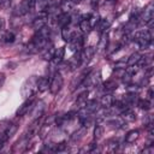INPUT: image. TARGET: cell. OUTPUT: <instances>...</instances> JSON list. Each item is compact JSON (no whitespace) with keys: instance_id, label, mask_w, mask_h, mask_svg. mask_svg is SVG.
<instances>
[{"instance_id":"6","label":"cell","mask_w":154,"mask_h":154,"mask_svg":"<svg viewBox=\"0 0 154 154\" xmlns=\"http://www.w3.org/2000/svg\"><path fill=\"white\" fill-rule=\"evenodd\" d=\"M154 18V10H153V4L150 2L143 12H141V22H143L147 25H150Z\"/></svg>"},{"instance_id":"24","label":"cell","mask_w":154,"mask_h":154,"mask_svg":"<svg viewBox=\"0 0 154 154\" xmlns=\"http://www.w3.org/2000/svg\"><path fill=\"white\" fill-rule=\"evenodd\" d=\"M14 38H16V36L12 31H5L4 35L1 36V41L5 43H12L14 41Z\"/></svg>"},{"instance_id":"37","label":"cell","mask_w":154,"mask_h":154,"mask_svg":"<svg viewBox=\"0 0 154 154\" xmlns=\"http://www.w3.org/2000/svg\"><path fill=\"white\" fill-rule=\"evenodd\" d=\"M7 141V138L5 137V135L4 134H0V142H6Z\"/></svg>"},{"instance_id":"29","label":"cell","mask_w":154,"mask_h":154,"mask_svg":"<svg viewBox=\"0 0 154 154\" xmlns=\"http://www.w3.org/2000/svg\"><path fill=\"white\" fill-rule=\"evenodd\" d=\"M87 96H88V90H85V91L81 93V94L77 96L76 103H77V105H81V107H82V106L85 103V101H87Z\"/></svg>"},{"instance_id":"12","label":"cell","mask_w":154,"mask_h":154,"mask_svg":"<svg viewBox=\"0 0 154 154\" xmlns=\"http://www.w3.org/2000/svg\"><path fill=\"white\" fill-rule=\"evenodd\" d=\"M32 118H41V116L43 114V111H45V102H42V101H38L35 106L32 105Z\"/></svg>"},{"instance_id":"14","label":"cell","mask_w":154,"mask_h":154,"mask_svg":"<svg viewBox=\"0 0 154 154\" xmlns=\"http://www.w3.org/2000/svg\"><path fill=\"white\" fill-rule=\"evenodd\" d=\"M122 119L125 122H132L136 119V114L131 108L125 107L124 109H122Z\"/></svg>"},{"instance_id":"34","label":"cell","mask_w":154,"mask_h":154,"mask_svg":"<svg viewBox=\"0 0 154 154\" xmlns=\"http://www.w3.org/2000/svg\"><path fill=\"white\" fill-rule=\"evenodd\" d=\"M13 0H0V8L1 10H8L12 5Z\"/></svg>"},{"instance_id":"20","label":"cell","mask_w":154,"mask_h":154,"mask_svg":"<svg viewBox=\"0 0 154 154\" xmlns=\"http://www.w3.org/2000/svg\"><path fill=\"white\" fill-rule=\"evenodd\" d=\"M140 136V131L138 130H131L125 135V142L126 143H134Z\"/></svg>"},{"instance_id":"28","label":"cell","mask_w":154,"mask_h":154,"mask_svg":"<svg viewBox=\"0 0 154 154\" xmlns=\"http://www.w3.org/2000/svg\"><path fill=\"white\" fill-rule=\"evenodd\" d=\"M72 7H73V4H72L70 0H65V1L61 4V6H60V8H61V11H63L64 13H69V11H71Z\"/></svg>"},{"instance_id":"13","label":"cell","mask_w":154,"mask_h":154,"mask_svg":"<svg viewBox=\"0 0 154 154\" xmlns=\"http://www.w3.org/2000/svg\"><path fill=\"white\" fill-rule=\"evenodd\" d=\"M113 102H114V99H113V96L111 95V94H105L102 97H101V100H100V105H101V107L102 108H109V107H112L113 106Z\"/></svg>"},{"instance_id":"39","label":"cell","mask_w":154,"mask_h":154,"mask_svg":"<svg viewBox=\"0 0 154 154\" xmlns=\"http://www.w3.org/2000/svg\"><path fill=\"white\" fill-rule=\"evenodd\" d=\"M4 28V19L2 18H0V30Z\"/></svg>"},{"instance_id":"9","label":"cell","mask_w":154,"mask_h":154,"mask_svg":"<svg viewBox=\"0 0 154 154\" xmlns=\"http://www.w3.org/2000/svg\"><path fill=\"white\" fill-rule=\"evenodd\" d=\"M47 22H48V16L46 12H42L40 13L34 20H32V28L35 30H38L41 28H43L45 25H47Z\"/></svg>"},{"instance_id":"27","label":"cell","mask_w":154,"mask_h":154,"mask_svg":"<svg viewBox=\"0 0 154 154\" xmlns=\"http://www.w3.org/2000/svg\"><path fill=\"white\" fill-rule=\"evenodd\" d=\"M54 51H55L54 47H52V46L47 47L46 51H45V53H43V59L45 60H52V58L54 55Z\"/></svg>"},{"instance_id":"18","label":"cell","mask_w":154,"mask_h":154,"mask_svg":"<svg viewBox=\"0 0 154 154\" xmlns=\"http://www.w3.org/2000/svg\"><path fill=\"white\" fill-rule=\"evenodd\" d=\"M52 129V120H47L45 124H42L41 125V128H40V130H38V135H40V137L41 138H45L47 135H48V132H49V130Z\"/></svg>"},{"instance_id":"22","label":"cell","mask_w":154,"mask_h":154,"mask_svg":"<svg viewBox=\"0 0 154 154\" xmlns=\"http://www.w3.org/2000/svg\"><path fill=\"white\" fill-rule=\"evenodd\" d=\"M17 130H18V126H17V124H10L6 129H5V132H4V135H5V137L8 140V138H11L16 132H17Z\"/></svg>"},{"instance_id":"36","label":"cell","mask_w":154,"mask_h":154,"mask_svg":"<svg viewBox=\"0 0 154 154\" xmlns=\"http://www.w3.org/2000/svg\"><path fill=\"white\" fill-rule=\"evenodd\" d=\"M4 82H5V75L1 73V75H0V87L4 84Z\"/></svg>"},{"instance_id":"5","label":"cell","mask_w":154,"mask_h":154,"mask_svg":"<svg viewBox=\"0 0 154 154\" xmlns=\"http://www.w3.org/2000/svg\"><path fill=\"white\" fill-rule=\"evenodd\" d=\"M101 79V72L100 71H94L93 73H88L87 77L83 81V84L87 87H96L100 83Z\"/></svg>"},{"instance_id":"38","label":"cell","mask_w":154,"mask_h":154,"mask_svg":"<svg viewBox=\"0 0 154 154\" xmlns=\"http://www.w3.org/2000/svg\"><path fill=\"white\" fill-rule=\"evenodd\" d=\"M97 2H99V0H91V6L95 8L97 6Z\"/></svg>"},{"instance_id":"16","label":"cell","mask_w":154,"mask_h":154,"mask_svg":"<svg viewBox=\"0 0 154 154\" xmlns=\"http://www.w3.org/2000/svg\"><path fill=\"white\" fill-rule=\"evenodd\" d=\"M64 55H65V48L64 47H60V48H58V49L54 51V55L52 58V61L54 64H60L63 61Z\"/></svg>"},{"instance_id":"21","label":"cell","mask_w":154,"mask_h":154,"mask_svg":"<svg viewBox=\"0 0 154 154\" xmlns=\"http://www.w3.org/2000/svg\"><path fill=\"white\" fill-rule=\"evenodd\" d=\"M141 57H142V55H141L138 52L132 53V54L128 58V61H126L128 66H131V65H138V61L141 60Z\"/></svg>"},{"instance_id":"4","label":"cell","mask_w":154,"mask_h":154,"mask_svg":"<svg viewBox=\"0 0 154 154\" xmlns=\"http://www.w3.org/2000/svg\"><path fill=\"white\" fill-rule=\"evenodd\" d=\"M36 6V0H23L13 11L14 16H23L26 14L30 10H32Z\"/></svg>"},{"instance_id":"25","label":"cell","mask_w":154,"mask_h":154,"mask_svg":"<svg viewBox=\"0 0 154 154\" xmlns=\"http://www.w3.org/2000/svg\"><path fill=\"white\" fill-rule=\"evenodd\" d=\"M137 106H138L141 109L148 111V109H150L152 103H150V101H149L148 99H140V100L137 101Z\"/></svg>"},{"instance_id":"8","label":"cell","mask_w":154,"mask_h":154,"mask_svg":"<svg viewBox=\"0 0 154 154\" xmlns=\"http://www.w3.org/2000/svg\"><path fill=\"white\" fill-rule=\"evenodd\" d=\"M32 105H34V97L30 96V97H28V99L22 103V106H19V108L17 109V113H16L17 117H23V116H25V114L31 109Z\"/></svg>"},{"instance_id":"10","label":"cell","mask_w":154,"mask_h":154,"mask_svg":"<svg viewBox=\"0 0 154 154\" xmlns=\"http://www.w3.org/2000/svg\"><path fill=\"white\" fill-rule=\"evenodd\" d=\"M94 53H95V49H94L93 47H87V48L79 51V55H81V61H82V64L88 63V61L93 58Z\"/></svg>"},{"instance_id":"1","label":"cell","mask_w":154,"mask_h":154,"mask_svg":"<svg viewBox=\"0 0 154 154\" xmlns=\"http://www.w3.org/2000/svg\"><path fill=\"white\" fill-rule=\"evenodd\" d=\"M36 90H37V77L31 76L23 83V85L20 88V94L23 97L28 99V97L32 96Z\"/></svg>"},{"instance_id":"2","label":"cell","mask_w":154,"mask_h":154,"mask_svg":"<svg viewBox=\"0 0 154 154\" xmlns=\"http://www.w3.org/2000/svg\"><path fill=\"white\" fill-rule=\"evenodd\" d=\"M132 40L143 49V48H147L150 45V42H152V34L147 29L140 30V31L135 32V35L132 36Z\"/></svg>"},{"instance_id":"23","label":"cell","mask_w":154,"mask_h":154,"mask_svg":"<svg viewBox=\"0 0 154 154\" xmlns=\"http://www.w3.org/2000/svg\"><path fill=\"white\" fill-rule=\"evenodd\" d=\"M73 34H75V31H71L70 28H69V25L61 28V35H63V38H64L65 41L69 42V41L71 40V37L73 36Z\"/></svg>"},{"instance_id":"11","label":"cell","mask_w":154,"mask_h":154,"mask_svg":"<svg viewBox=\"0 0 154 154\" xmlns=\"http://www.w3.org/2000/svg\"><path fill=\"white\" fill-rule=\"evenodd\" d=\"M71 23V16H70V13H64V12H61L59 16H57V24L59 25V26H66V25H69Z\"/></svg>"},{"instance_id":"15","label":"cell","mask_w":154,"mask_h":154,"mask_svg":"<svg viewBox=\"0 0 154 154\" xmlns=\"http://www.w3.org/2000/svg\"><path fill=\"white\" fill-rule=\"evenodd\" d=\"M89 18H90V16H88V17H85V18L79 20V29L83 32H89L91 30V28H93V24H91Z\"/></svg>"},{"instance_id":"30","label":"cell","mask_w":154,"mask_h":154,"mask_svg":"<svg viewBox=\"0 0 154 154\" xmlns=\"http://www.w3.org/2000/svg\"><path fill=\"white\" fill-rule=\"evenodd\" d=\"M107 43H108V36H107V35H102V37H101V40H100V43H99V46H97L99 51H100V52H101V51H105L106 47H107Z\"/></svg>"},{"instance_id":"32","label":"cell","mask_w":154,"mask_h":154,"mask_svg":"<svg viewBox=\"0 0 154 154\" xmlns=\"http://www.w3.org/2000/svg\"><path fill=\"white\" fill-rule=\"evenodd\" d=\"M102 134H103V128L101 125H96L95 129H94V138L100 140L102 137Z\"/></svg>"},{"instance_id":"7","label":"cell","mask_w":154,"mask_h":154,"mask_svg":"<svg viewBox=\"0 0 154 154\" xmlns=\"http://www.w3.org/2000/svg\"><path fill=\"white\" fill-rule=\"evenodd\" d=\"M83 42H84L83 36H81V35H78L77 32H75L73 36L71 37V40L69 41L70 49H71V51H79V49L83 47Z\"/></svg>"},{"instance_id":"33","label":"cell","mask_w":154,"mask_h":154,"mask_svg":"<svg viewBox=\"0 0 154 154\" xmlns=\"http://www.w3.org/2000/svg\"><path fill=\"white\" fill-rule=\"evenodd\" d=\"M103 88L106 89V90H108V91H112V90H114V89H117V83L114 82V81H107V82H105L103 83Z\"/></svg>"},{"instance_id":"19","label":"cell","mask_w":154,"mask_h":154,"mask_svg":"<svg viewBox=\"0 0 154 154\" xmlns=\"http://www.w3.org/2000/svg\"><path fill=\"white\" fill-rule=\"evenodd\" d=\"M109 20H107V19H99L97 20V23L94 25L95 26V29L97 30V31H100V32H102V31H105L106 29H108L109 28Z\"/></svg>"},{"instance_id":"31","label":"cell","mask_w":154,"mask_h":154,"mask_svg":"<svg viewBox=\"0 0 154 154\" xmlns=\"http://www.w3.org/2000/svg\"><path fill=\"white\" fill-rule=\"evenodd\" d=\"M85 131H87V128L85 126H83V128H81L78 131H76L75 134H73V136L71 137L72 138V141H78L79 138H82L83 137V135L85 134Z\"/></svg>"},{"instance_id":"35","label":"cell","mask_w":154,"mask_h":154,"mask_svg":"<svg viewBox=\"0 0 154 154\" xmlns=\"http://www.w3.org/2000/svg\"><path fill=\"white\" fill-rule=\"evenodd\" d=\"M153 150H154V148H153V146H150V148L144 149V150H143V153H153Z\"/></svg>"},{"instance_id":"40","label":"cell","mask_w":154,"mask_h":154,"mask_svg":"<svg viewBox=\"0 0 154 154\" xmlns=\"http://www.w3.org/2000/svg\"><path fill=\"white\" fill-rule=\"evenodd\" d=\"M106 1H108V2H113L114 0H106Z\"/></svg>"},{"instance_id":"26","label":"cell","mask_w":154,"mask_h":154,"mask_svg":"<svg viewBox=\"0 0 154 154\" xmlns=\"http://www.w3.org/2000/svg\"><path fill=\"white\" fill-rule=\"evenodd\" d=\"M118 140H109L108 142H107V144H106V150L107 152H114L117 148H118Z\"/></svg>"},{"instance_id":"3","label":"cell","mask_w":154,"mask_h":154,"mask_svg":"<svg viewBox=\"0 0 154 154\" xmlns=\"http://www.w3.org/2000/svg\"><path fill=\"white\" fill-rule=\"evenodd\" d=\"M63 84H64V79H63L61 73L58 72V71H55V72L53 73V77H52L51 82H49V90H51V93H52L53 95L58 94V93L61 90Z\"/></svg>"},{"instance_id":"17","label":"cell","mask_w":154,"mask_h":154,"mask_svg":"<svg viewBox=\"0 0 154 154\" xmlns=\"http://www.w3.org/2000/svg\"><path fill=\"white\" fill-rule=\"evenodd\" d=\"M49 88V82L48 78L46 77H37V90L38 91H45Z\"/></svg>"}]
</instances>
